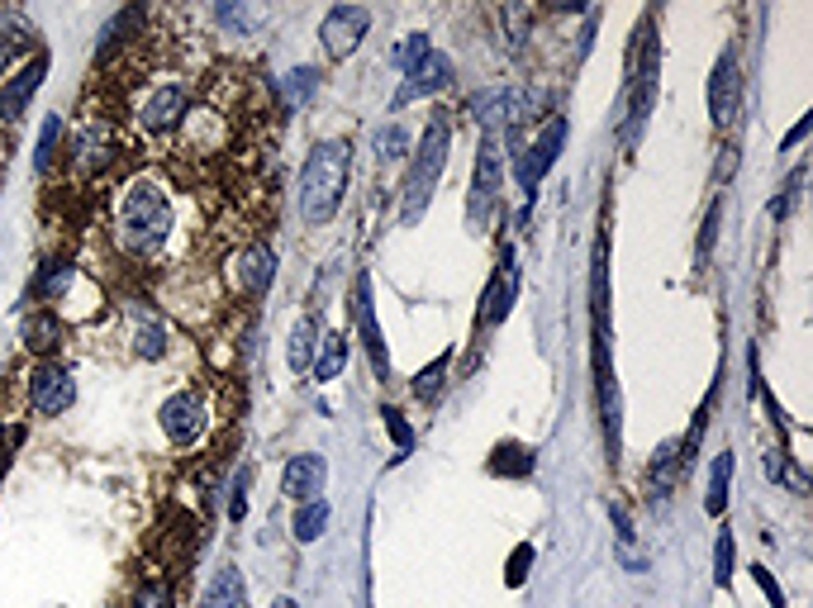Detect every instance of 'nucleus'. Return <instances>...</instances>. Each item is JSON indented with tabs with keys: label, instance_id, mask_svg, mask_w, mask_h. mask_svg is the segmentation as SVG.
<instances>
[{
	"label": "nucleus",
	"instance_id": "6e6552de",
	"mask_svg": "<svg viewBox=\"0 0 813 608\" xmlns=\"http://www.w3.org/2000/svg\"><path fill=\"white\" fill-rule=\"evenodd\" d=\"M119 153H124V143L115 134V124H110V119H86V129L76 134V143H72V167L82 176H101V171H110L119 163Z\"/></svg>",
	"mask_w": 813,
	"mask_h": 608
},
{
	"label": "nucleus",
	"instance_id": "39448f33",
	"mask_svg": "<svg viewBox=\"0 0 813 608\" xmlns=\"http://www.w3.org/2000/svg\"><path fill=\"white\" fill-rule=\"evenodd\" d=\"M24 399L29 413H39V419H62L76 405V380L62 361H34L24 376Z\"/></svg>",
	"mask_w": 813,
	"mask_h": 608
},
{
	"label": "nucleus",
	"instance_id": "412c9836",
	"mask_svg": "<svg viewBox=\"0 0 813 608\" xmlns=\"http://www.w3.org/2000/svg\"><path fill=\"white\" fill-rule=\"evenodd\" d=\"M509 310H514V262L504 258L496 281H490L486 295H481V328H500L509 318Z\"/></svg>",
	"mask_w": 813,
	"mask_h": 608
},
{
	"label": "nucleus",
	"instance_id": "a19ab883",
	"mask_svg": "<svg viewBox=\"0 0 813 608\" xmlns=\"http://www.w3.org/2000/svg\"><path fill=\"white\" fill-rule=\"evenodd\" d=\"M529 562H533V547L523 542V547L514 552V562H509V570H504V580H509V585H523V575H529Z\"/></svg>",
	"mask_w": 813,
	"mask_h": 608
},
{
	"label": "nucleus",
	"instance_id": "b1692460",
	"mask_svg": "<svg viewBox=\"0 0 813 608\" xmlns=\"http://www.w3.org/2000/svg\"><path fill=\"white\" fill-rule=\"evenodd\" d=\"M324 527H329V500H324V494L295 509V518H291V533H295V542H305V547H310V542H319V537H324Z\"/></svg>",
	"mask_w": 813,
	"mask_h": 608
},
{
	"label": "nucleus",
	"instance_id": "393cba45",
	"mask_svg": "<svg viewBox=\"0 0 813 608\" xmlns=\"http://www.w3.org/2000/svg\"><path fill=\"white\" fill-rule=\"evenodd\" d=\"M314 347H319V318H300L295 333H291V347H285V361H291L295 371H310Z\"/></svg>",
	"mask_w": 813,
	"mask_h": 608
},
{
	"label": "nucleus",
	"instance_id": "dca6fc26",
	"mask_svg": "<svg viewBox=\"0 0 813 608\" xmlns=\"http://www.w3.org/2000/svg\"><path fill=\"white\" fill-rule=\"evenodd\" d=\"M595 390H600V413H604V438H609V452H618V380H614V361H609V343H604V328H600V343H595Z\"/></svg>",
	"mask_w": 813,
	"mask_h": 608
},
{
	"label": "nucleus",
	"instance_id": "c03bdc74",
	"mask_svg": "<svg viewBox=\"0 0 813 608\" xmlns=\"http://www.w3.org/2000/svg\"><path fill=\"white\" fill-rule=\"evenodd\" d=\"M809 129H813V115H804L800 124H794V129H790V138H785V148H800V143H804V134H809Z\"/></svg>",
	"mask_w": 813,
	"mask_h": 608
},
{
	"label": "nucleus",
	"instance_id": "a211bd4d",
	"mask_svg": "<svg viewBox=\"0 0 813 608\" xmlns=\"http://www.w3.org/2000/svg\"><path fill=\"white\" fill-rule=\"evenodd\" d=\"M271 276H277V258H271L267 243H248L243 252H238V262H233V285H238V291H243L248 300L267 295Z\"/></svg>",
	"mask_w": 813,
	"mask_h": 608
},
{
	"label": "nucleus",
	"instance_id": "4be33fe9",
	"mask_svg": "<svg viewBox=\"0 0 813 608\" xmlns=\"http://www.w3.org/2000/svg\"><path fill=\"white\" fill-rule=\"evenodd\" d=\"M200 608H248V585L243 575H238L233 566H225L210 580V589H205V604Z\"/></svg>",
	"mask_w": 813,
	"mask_h": 608
},
{
	"label": "nucleus",
	"instance_id": "cd10ccee",
	"mask_svg": "<svg viewBox=\"0 0 813 608\" xmlns=\"http://www.w3.org/2000/svg\"><path fill=\"white\" fill-rule=\"evenodd\" d=\"M167 324L163 318H143V328L134 333V357H143V361H163L167 357Z\"/></svg>",
	"mask_w": 813,
	"mask_h": 608
},
{
	"label": "nucleus",
	"instance_id": "a18cd8bd",
	"mask_svg": "<svg viewBox=\"0 0 813 608\" xmlns=\"http://www.w3.org/2000/svg\"><path fill=\"white\" fill-rule=\"evenodd\" d=\"M14 57H20V53H14V48H10L6 39H0V76H6V72H10V62H14Z\"/></svg>",
	"mask_w": 813,
	"mask_h": 608
},
{
	"label": "nucleus",
	"instance_id": "9d476101",
	"mask_svg": "<svg viewBox=\"0 0 813 608\" xmlns=\"http://www.w3.org/2000/svg\"><path fill=\"white\" fill-rule=\"evenodd\" d=\"M562 148H566V119H552L548 129L538 134V143H533V148L519 157V167H514V176H519V190H523V196H533L542 176H548V171L556 167V157H562Z\"/></svg>",
	"mask_w": 813,
	"mask_h": 608
},
{
	"label": "nucleus",
	"instance_id": "20e7f679",
	"mask_svg": "<svg viewBox=\"0 0 813 608\" xmlns=\"http://www.w3.org/2000/svg\"><path fill=\"white\" fill-rule=\"evenodd\" d=\"M500 138L504 134H486L481 138V157H476V176H471V190H467V219H471L476 233L490 229V219H496V210H500V181H504Z\"/></svg>",
	"mask_w": 813,
	"mask_h": 608
},
{
	"label": "nucleus",
	"instance_id": "a878e982",
	"mask_svg": "<svg viewBox=\"0 0 813 608\" xmlns=\"http://www.w3.org/2000/svg\"><path fill=\"white\" fill-rule=\"evenodd\" d=\"M685 467H680V438H671V442H661L657 447V457H652V471H647V480H652V490H671L676 485V475H680Z\"/></svg>",
	"mask_w": 813,
	"mask_h": 608
},
{
	"label": "nucleus",
	"instance_id": "aec40b11",
	"mask_svg": "<svg viewBox=\"0 0 813 608\" xmlns=\"http://www.w3.org/2000/svg\"><path fill=\"white\" fill-rule=\"evenodd\" d=\"M20 338H24V347L34 352L39 361H53V352L62 347V318L53 310H29Z\"/></svg>",
	"mask_w": 813,
	"mask_h": 608
},
{
	"label": "nucleus",
	"instance_id": "bb28decb",
	"mask_svg": "<svg viewBox=\"0 0 813 608\" xmlns=\"http://www.w3.org/2000/svg\"><path fill=\"white\" fill-rule=\"evenodd\" d=\"M58 157H62V115H48V119H43V129H39L34 171H39V176H48V171L58 167Z\"/></svg>",
	"mask_w": 813,
	"mask_h": 608
},
{
	"label": "nucleus",
	"instance_id": "c9c22d12",
	"mask_svg": "<svg viewBox=\"0 0 813 608\" xmlns=\"http://www.w3.org/2000/svg\"><path fill=\"white\" fill-rule=\"evenodd\" d=\"M719 214H723V200H713V205H709V214H705V229H699V243H695V266H705V262H709L713 238H719Z\"/></svg>",
	"mask_w": 813,
	"mask_h": 608
},
{
	"label": "nucleus",
	"instance_id": "2f4dec72",
	"mask_svg": "<svg viewBox=\"0 0 813 608\" xmlns=\"http://www.w3.org/2000/svg\"><path fill=\"white\" fill-rule=\"evenodd\" d=\"M428 53H434V43H428V34H409V39H400V43L390 48V62H395L400 72H414Z\"/></svg>",
	"mask_w": 813,
	"mask_h": 608
},
{
	"label": "nucleus",
	"instance_id": "2eb2a0df",
	"mask_svg": "<svg viewBox=\"0 0 813 608\" xmlns=\"http://www.w3.org/2000/svg\"><path fill=\"white\" fill-rule=\"evenodd\" d=\"M324 480H329V461L314 457V452H300V457L285 461L281 494H285V500H295V504H310V500L324 494Z\"/></svg>",
	"mask_w": 813,
	"mask_h": 608
},
{
	"label": "nucleus",
	"instance_id": "7c9ffc66",
	"mask_svg": "<svg viewBox=\"0 0 813 608\" xmlns=\"http://www.w3.org/2000/svg\"><path fill=\"white\" fill-rule=\"evenodd\" d=\"M490 471H496V475H529L533 471V452H529V447H519V442H500Z\"/></svg>",
	"mask_w": 813,
	"mask_h": 608
},
{
	"label": "nucleus",
	"instance_id": "c756f323",
	"mask_svg": "<svg viewBox=\"0 0 813 608\" xmlns=\"http://www.w3.org/2000/svg\"><path fill=\"white\" fill-rule=\"evenodd\" d=\"M728 480H732V452H719L709 471V500H705L709 514H723L728 509Z\"/></svg>",
	"mask_w": 813,
	"mask_h": 608
},
{
	"label": "nucleus",
	"instance_id": "49530a36",
	"mask_svg": "<svg viewBox=\"0 0 813 608\" xmlns=\"http://www.w3.org/2000/svg\"><path fill=\"white\" fill-rule=\"evenodd\" d=\"M271 608H300V604H295L291 595H281V599H277V604H271Z\"/></svg>",
	"mask_w": 813,
	"mask_h": 608
},
{
	"label": "nucleus",
	"instance_id": "423d86ee",
	"mask_svg": "<svg viewBox=\"0 0 813 608\" xmlns=\"http://www.w3.org/2000/svg\"><path fill=\"white\" fill-rule=\"evenodd\" d=\"M186 115H190V95H186L181 82H157V86L134 105V124H138L143 134H153V138L177 134L181 124H186Z\"/></svg>",
	"mask_w": 813,
	"mask_h": 608
},
{
	"label": "nucleus",
	"instance_id": "4c0bfd02",
	"mask_svg": "<svg viewBox=\"0 0 813 608\" xmlns=\"http://www.w3.org/2000/svg\"><path fill=\"white\" fill-rule=\"evenodd\" d=\"M243 514H248V471H238L229 485V518L243 523Z\"/></svg>",
	"mask_w": 813,
	"mask_h": 608
},
{
	"label": "nucleus",
	"instance_id": "c85d7f7f",
	"mask_svg": "<svg viewBox=\"0 0 813 608\" xmlns=\"http://www.w3.org/2000/svg\"><path fill=\"white\" fill-rule=\"evenodd\" d=\"M314 95H319V72L314 67H295L291 76H281V105L285 109L305 105V101H314Z\"/></svg>",
	"mask_w": 813,
	"mask_h": 608
},
{
	"label": "nucleus",
	"instance_id": "f257e3e1",
	"mask_svg": "<svg viewBox=\"0 0 813 608\" xmlns=\"http://www.w3.org/2000/svg\"><path fill=\"white\" fill-rule=\"evenodd\" d=\"M177 233V205L171 190L153 176H134L119 186L115 196V243L124 258L134 262H157Z\"/></svg>",
	"mask_w": 813,
	"mask_h": 608
},
{
	"label": "nucleus",
	"instance_id": "9b49d317",
	"mask_svg": "<svg viewBox=\"0 0 813 608\" xmlns=\"http://www.w3.org/2000/svg\"><path fill=\"white\" fill-rule=\"evenodd\" d=\"M366 24H372V14H366L362 6H333L329 14H324V24H319V39H324V53L333 57V62H343L353 48L362 43V34H366Z\"/></svg>",
	"mask_w": 813,
	"mask_h": 608
},
{
	"label": "nucleus",
	"instance_id": "0eeeda50",
	"mask_svg": "<svg viewBox=\"0 0 813 608\" xmlns=\"http://www.w3.org/2000/svg\"><path fill=\"white\" fill-rule=\"evenodd\" d=\"M48 67H53V57L39 53L24 62V67H14V76L6 86H0V129H20V119H24V109H29V101L39 95V86H43V76H48Z\"/></svg>",
	"mask_w": 813,
	"mask_h": 608
},
{
	"label": "nucleus",
	"instance_id": "1a4fd4ad",
	"mask_svg": "<svg viewBox=\"0 0 813 608\" xmlns=\"http://www.w3.org/2000/svg\"><path fill=\"white\" fill-rule=\"evenodd\" d=\"M738 109H742V62H738V48H723L709 76V115L719 129H728L738 119Z\"/></svg>",
	"mask_w": 813,
	"mask_h": 608
},
{
	"label": "nucleus",
	"instance_id": "ddd939ff",
	"mask_svg": "<svg viewBox=\"0 0 813 608\" xmlns=\"http://www.w3.org/2000/svg\"><path fill=\"white\" fill-rule=\"evenodd\" d=\"M163 433H167V442H177V447H190L200 433H205V399L196 395V390H177L163 405Z\"/></svg>",
	"mask_w": 813,
	"mask_h": 608
},
{
	"label": "nucleus",
	"instance_id": "58836bf2",
	"mask_svg": "<svg viewBox=\"0 0 813 608\" xmlns=\"http://www.w3.org/2000/svg\"><path fill=\"white\" fill-rule=\"evenodd\" d=\"M800 181H804V171L794 167V171H790V181H785V196L771 200V214H775V219H785V214L794 210V200H800Z\"/></svg>",
	"mask_w": 813,
	"mask_h": 608
},
{
	"label": "nucleus",
	"instance_id": "72a5a7b5",
	"mask_svg": "<svg viewBox=\"0 0 813 608\" xmlns=\"http://www.w3.org/2000/svg\"><path fill=\"white\" fill-rule=\"evenodd\" d=\"M376 157L381 163H405L409 157V134L400 129V124H390V129L376 134Z\"/></svg>",
	"mask_w": 813,
	"mask_h": 608
},
{
	"label": "nucleus",
	"instance_id": "f8f14e48",
	"mask_svg": "<svg viewBox=\"0 0 813 608\" xmlns=\"http://www.w3.org/2000/svg\"><path fill=\"white\" fill-rule=\"evenodd\" d=\"M76 281H82V271H76L67 258H43L39 271H34V281H29V295L24 300L39 304V310H53L58 314V304H67Z\"/></svg>",
	"mask_w": 813,
	"mask_h": 608
},
{
	"label": "nucleus",
	"instance_id": "473e14b6",
	"mask_svg": "<svg viewBox=\"0 0 813 608\" xmlns=\"http://www.w3.org/2000/svg\"><path fill=\"white\" fill-rule=\"evenodd\" d=\"M129 608H171V585L163 580V575H148V580L134 585Z\"/></svg>",
	"mask_w": 813,
	"mask_h": 608
},
{
	"label": "nucleus",
	"instance_id": "5701e85b",
	"mask_svg": "<svg viewBox=\"0 0 813 608\" xmlns=\"http://www.w3.org/2000/svg\"><path fill=\"white\" fill-rule=\"evenodd\" d=\"M343 366H347V343H343V333H329L324 343L314 347V380L319 386H329V380H338L343 376Z\"/></svg>",
	"mask_w": 813,
	"mask_h": 608
},
{
	"label": "nucleus",
	"instance_id": "6ab92c4d",
	"mask_svg": "<svg viewBox=\"0 0 813 608\" xmlns=\"http://www.w3.org/2000/svg\"><path fill=\"white\" fill-rule=\"evenodd\" d=\"M138 34H143V10L138 6H124L115 20L101 29V43H95V67H110V62H115V53H124V48H129Z\"/></svg>",
	"mask_w": 813,
	"mask_h": 608
},
{
	"label": "nucleus",
	"instance_id": "f03ea898",
	"mask_svg": "<svg viewBox=\"0 0 813 608\" xmlns=\"http://www.w3.org/2000/svg\"><path fill=\"white\" fill-rule=\"evenodd\" d=\"M347 171H353V148L343 138L314 143L305 167H300V219L319 229L338 214V205L347 196Z\"/></svg>",
	"mask_w": 813,
	"mask_h": 608
},
{
	"label": "nucleus",
	"instance_id": "e433bc0d",
	"mask_svg": "<svg viewBox=\"0 0 813 608\" xmlns=\"http://www.w3.org/2000/svg\"><path fill=\"white\" fill-rule=\"evenodd\" d=\"M732 547H738V542H732V533L723 527L719 542H713V580L719 585H732Z\"/></svg>",
	"mask_w": 813,
	"mask_h": 608
},
{
	"label": "nucleus",
	"instance_id": "79ce46f5",
	"mask_svg": "<svg viewBox=\"0 0 813 608\" xmlns=\"http://www.w3.org/2000/svg\"><path fill=\"white\" fill-rule=\"evenodd\" d=\"M752 580H757L761 589H767V599H771V608H785V595H780V585L771 580V570H767V566H752Z\"/></svg>",
	"mask_w": 813,
	"mask_h": 608
},
{
	"label": "nucleus",
	"instance_id": "4468645a",
	"mask_svg": "<svg viewBox=\"0 0 813 608\" xmlns=\"http://www.w3.org/2000/svg\"><path fill=\"white\" fill-rule=\"evenodd\" d=\"M353 318H357V328H362V347H366V357H372V366H376V376L381 380H390V361H386V343H381V324H376V304H372V276H357V291H353Z\"/></svg>",
	"mask_w": 813,
	"mask_h": 608
},
{
	"label": "nucleus",
	"instance_id": "ea45409f",
	"mask_svg": "<svg viewBox=\"0 0 813 608\" xmlns=\"http://www.w3.org/2000/svg\"><path fill=\"white\" fill-rule=\"evenodd\" d=\"M386 428H390V438H395V442H400V457H405V452H409V447H414V433H409V423H405V413H400V409H390V405H386Z\"/></svg>",
	"mask_w": 813,
	"mask_h": 608
},
{
	"label": "nucleus",
	"instance_id": "7ed1b4c3",
	"mask_svg": "<svg viewBox=\"0 0 813 608\" xmlns=\"http://www.w3.org/2000/svg\"><path fill=\"white\" fill-rule=\"evenodd\" d=\"M448 148H452V124H448V115H434V119H428V129H424V138H419V148L409 153L414 167H409L405 186H400L405 190V196H400V223H419L424 219L428 200H434L438 176H442V167H448Z\"/></svg>",
	"mask_w": 813,
	"mask_h": 608
},
{
	"label": "nucleus",
	"instance_id": "37998d69",
	"mask_svg": "<svg viewBox=\"0 0 813 608\" xmlns=\"http://www.w3.org/2000/svg\"><path fill=\"white\" fill-rule=\"evenodd\" d=\"M215 14H219L225 24H233V29H248V24H252V10H248V6H243V10H238V6H219Z\"/></svg>",
	"mask_w": 813,
	"mask_h": 608
},
{
	"label": "nucleus",
	"instance_id": "f704fd0d",
	"mask_svg": "<svg viewBox=\"0 0 813 608\" xmlns=\"http://www.w3.org/2000/svg\"><path fill=\"white\" fill-rule=\"evenodd\" d=\"M448 366H452V352H442L434 366H424V371L414 376V395H419V399H434V395L442 390V376H448Z\"/></svg>",
	"mask_w": 813,
	"mask_h": 608
},
{
	"label": "nucleus",
	"instance_id": "f3484780",
	"mask_svg": "<svg viewBox=\"0 0 813 608\" xmlns=\"http://www.w3.org/2000/svg\"><path fill=\"white\" fill-rule=\"evenodd\" d=\"M448 86H452V62L434 48L419 67L405 72V86H400V95H395V109L409 105V101H424V95H434V91H448Z\"/></svg>",
	"mask_w": 813,
	"mask_h": 608
}]
</instances>
